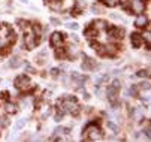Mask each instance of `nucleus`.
Instances as JSON below:
<instances>
[{
  "label": "nucleus",
  "instance_id": "obj_12",
  "mask_svg": "<svg viewBox=\"0 0 151 142\" xmlns=\"http://www.w3.org/2000/svg\"><path fill=\"white\" fill-rule=\"evenodd\" d=\"M91 27H94L97 32H103L108 27V24H106V21H103V19H97V21H94L91 24Z\"/></svg>",
  "mask_w": 151,
  "mask_h": 142
},
{
  "label": "nucleus",
  "instance_id": "obj_14",
  "mask_svg": "<svg viewBox=\"0 0 151 142\" xmlns=\"http://www.w3.org/2000/svg\"><path fill=\"white\" fill-rule=\"evenodd\" d=\"M61 2V9L64 11H70L72 8H75V0H60Z\"/></svg>",
  "mask_w": 151,
  "mask_h": 142
},
{
  "label": "nucleus",
  "instance_id": "obj_3",
  "mask_svg": "<svg viewBox=\"0 0 151 142\" xmlns=\"http://www.w3.org/2000/svg\"><path fill=\"white\" fill-rule=\"evenodd\" d=\"M15 85H17V88L21 90V91H29L33 84H32V81H30L26 75H21V76H18V78L15 79Z\"/></svg>",
  "mask_w": 151,
  "mask_h": 142
},
{
  "label": "nucleus",
  "instance_id": "obj_22",
  "mask_svg": "<svg viewBox=\"0 0 151 142\" xmlns=\"http://www.w3.org/2000/svg\"><path fill=\"white\" fill-rule=\"evenodd\" d=\"M18 26L21 27V29H23V30H30V27H29V23L27 21H24V19H18Z\"/></svg>",
  "mask_w": 151,
  "mask_h": 142
},
{
  "label": "nucleus",
  "instance_id": "obj_27",
  "mask_svg": "<svg viewBox=\"0 0 151 142\" xmlns=\"http://www.w3.org/2000/svg\"><path fill=\"white\" fill-rule=\"evenodd\" d=\"M85 5H87V2H85V0H78V2H75V6L78 8V11H81Z\"/></svg>",
  "mask_w": 151,
  "mask_h": 142
},
{
  "label": "nucleus",
  "instance_id": "obj_36",
  "mask_svg": "<svg viewBox=\"0 0 151 142\" xmlns=\"http://www.w3.org/2000/svg\"><path fill=\"white\" fill-rule=\"evenodd\" d=\"M50 73H51L52 76H58V73H60V69H58V67H52V69L50 70Z\"/></svg>",
  "mask_w": 151,
  "mask_h": 142
},
{
  "label": "nucleus",
  "instance_id": "obj_19",
  "mask_svg": "<svg viewBox=\"0 0 151 142\" xmlns=\"http://www.w3.org/2000/svg\"><path fill=\"white\" fill-rule=\"evenodd\" d=\"M50 3V8L54 9V11H61V2L60 0H54V2H48Z\"/></svg>",
  "mask_w": 151,
  "mask_h": 142
},
{
  "label": "nucleus",
  "instance_id": "obj_25",
  "mask_svg": "<svg viewBox=\"0 0 151 142\" xmlns=\"http://www.w3.org/2000/svg\"><path fill=\"white\" fill-rule=\"evenodd\" d=\"M129 96H132V97L138 96V87L136 85H132L130 88H129Z\"/></svg>",
  "mask_w": 151,
  "mask_h": 142
},
{
  "label": "nucleus",
  "instance_id": "obj_42",
  "mask_svg": "<svg viewBox=\"0 0 151 142\" xmlns=\"http://www.w3.org/2000/svg\"><path fill=\"white\" fill-rule=\"evenodd\" d=\"M2 112H3V109H2V108H0V114H2Z\"/></svg>",
  "mask_w": 151,
  "mask_h": 142
},
{
  "label": "nucleus",
  "instance_id": "obj_33",
  "mask_svg": "<svg viewBox=\"0 0 151 142\" xmlns=\"http://www.w3.org/2000/svg\"><path fill=\"white\" fill-rule=\"evenodd\" d=\"M121 2V6L124 8V9H130L129 6H130V0H120Z\"/></svg>",
  "mask_w": 151,
  "mask_h": 142
},
{
  "label": "nucleus",
  "instance_id": "obj_31",
  "mask_svg": "<svg viewBox=\"0 0 151 142\" xmlns=\"http://www.w3.org/2000/svg\"><path fill=\"white\" fill-rule=\"evenodd\" d=\"M66 27H68V29H70V30H78V29H79L78 23H68V24H66Z\"/></svg>",
  "mask_w": 151,
  "mask_h": 142
},
{
  "label": "nucleus",
  "instance_id": "obj_10",
  "mask_svg": "<svg viewBox=\"0 0 151 142\" xmlns=\"http://www.w3.org/2000/svg\"><path fill=\"white\" fill-rule=\"evenodd\" d=\"M117 94H118V90H117L115 87H112V85L108 87V90H106V96H108V99H109L111 102H115Z\"/></svg>",
  "mask_w": 151,
  "mask_h": 142
},
{
  "label": "nucleus",
  "instance_id": "obj_29",
  "mask_svg": "<svg viewBox=\"0 0 151 142\" xmlns=\"http://www.w3.org/2000/svg\"><path fill=\"white\" fill-rule=\"evenodd\" d=\"M142 39H145L147 40V45L150 47V42H151V36H150V29H147V33L142 36Z\"/></svg>",
  "mask_w": 151,
  "mask_h": 142
},
{
  "label": "nucleus",
  "instance_id": "obj_21",
  "mask_svg": "<svg viewBox=\"0 0 151 142\" xmlns=\"http://www.w3.org/2000/svg\"><path fill=\"white\" fill-rule=\"evenodd\" d=\"M55 57H57V58H64V57H68V55H66V49L57 47V49H55Z\"/></svg>",
  "mask_w": 151,
  "mask_h": 142
},
{
  "label": "nucleus",
  "instance_id": "obj_17",
  "mask_svg": "<svg viewBox=\"0 0 151 142\" xmlns=\"http://www.w3.org/2000/svg\"><path fill=\"white\" fill-rule=\"evenodd\" d=\"M102 5L108 6V8H115L118 3H120V0H100Z\"/></svg>",
  "mask_w": 151,
  "mask_h": 142
},
{
  "label": "nucleus",
  "instance_id": "obj_8",
  "mask_svg": "<svg viewBox=\"0 0 151 142\" xmlns=\"http://www.w3.org/2000/svg\"><path fill=\"white\" fill-rule=\"evenodd\" d=\"M70 79L73 81V82H75L76 85H82V84H84L88 78H87V76H84V75H79V73H76V72H73V73L70 75Z\"/></svg>",
  "mask_w": 151,
  "mask_h": 142
},
{
  "label": "nucleus",
  "instance_id": "obj_24",
  "mask_svg": "<svg viewBox=\"0 0 151 142\" xmlns=\"http://www.w3.org/2000/svg\"><path fill=\"white\" fill-rule=\"evenodd\" d=\"M108 127H109L114 133H118V130H120V129H118V126L114 123V121H108Z\"/></svg>",
  "mask_w": 151,
  "mask_h": 142
},
{
  "label": "nucleus",
  "instance_id": "obj_32",
  "mask_svg": "<svg viewBox=\"0 0 151 142\" xmlns=\"http://www.w3.org/2000/svg\"><path fill=\"white\" fill-rule=\"evenodd\" d=\"M139 87H141L142 90H150V81H144V82L139 84Z\"/></svg>",
  "mask_w": 151,
  "mask_h": 142
},
{
  "label": "nucleus",
  "instance_id": "obj_28",
  "mask_svg": "<svg viewBox=\"0 0 151 142\" xmlns=\"http://www.w3.org/2000/svg\"><path fill=\"white\" fill-rule=\"evenodd\" d=\"M24 124H26V120H18V121H17V124H15V129H17V130L23 129Z\"/></svg>",
  "mask_w": 151,
  "mask_h": 142
},
{
  "label": "nucleus",
  "instance_id": "obj_2",
  "mask_svg": "<svg viewBox=\"0 0 151 142\" xmlns=\"http://www.w3.org/2000/svg\"><path fill=\"white\" fill-rule=\"evenodd\" d=\"M40 36H36L32 30H27V34L24 36V48L33 49L37 44H40Z\"/></svg>",
  "mask_w": 151,
  "mask_h": 142
},
{
  "label": "nucleus",
  "instance_id": "obj_23",
  "mask_svg": "<svg viewBox=\"0 0 151 142\" xmlns=\"http://www.w3.org/2000/svg\"><path fill=\"white\" fill-rule=\"evenodd\" d=\"M33 33H35L36 36H40V33H42V27H40L39 23H35V24H33Z\"/></svg>",
  "mask_w": 151,
  "mask_h": 142
},
{
  "label": "nucleus",
  "instance_id": "obj_7",
  "mask_svg": "<svg viewBox=\"0 0 151 142\" xmlns=\"http://www.w3.org/2000/svg\"><path fill=\"white\" fill-rule=\"evenodd\" d=\"M135 26H136L138 29H144L145 26H148V18H147L145 15H142V14H138L136 21H135Z\"/></svg>",
  "mask_w": 151,
  "mask_h": 142
},
{
  "label": "nucleus",
  "instance_id": "obj_40",
  "mask_svg": "<svg viewBox=\"0 0 151 142\" xmlns=\"http://www.w3.org/2000/svg\"><path fill=\"white\" fill-rule=\"evenodd\" d=\"M2 48H3V44H2V42H0V51H2Z\"/></svg>",
  "mask_w": 151,
  "mask_h": 142
},
{
  "label": "nucleus",
  "instance_id": "obj_15",
  "mask_svg": "<svg viewBox=\"0 0 151 142\" xmlns=\"http://www.w3.org/2000/svg\"><path fill=\"white\" fill-rule=\"evenodd\" d=\"M5 111H6L8 114H17L18 106H17L15 103H12V102H6V105H5Z\"/></svg>",
  "mask_w": 151,
  "mask_h": 142
},
{
  "label": "nucleus",
  "instance_id": "obj_35",
  "mask_svg": "<svg viewBox=\"0 0 151 142\" xmlns=\"http://www.w3.org/2000/svg\"><path fill=\"white\" fill-rule=\"evenodd\" d=\"M111 85H112V87H115L117 90H120V87H121V82H120V81H118V79H114Z\"/></svg>",
  "mask_w": 151,
  "mask_h": 142
},
{
  "label": "nucleus",
  "instance_id": "obj_43",
  "mask_svg": "<svg viewBox=\"0 0 151 142\" xmlns=\"http://www.w3.org/2000/svg\"><path fill=\"white\" fill-rule=\"evenodd\" d=\"M0 132H2V124H0Z\"/></svg>",
  "mask_w": 151,
  "mask_h": 142
},
{
  "label": "nucleus",
  "instance_id": "obj_38",
  "mask_svg": "<svg viewBox=\"0 0 151 142\" xmlns=\"http://www.w3.org/2000/svg\"><path fill=\"white\" fill-rule=\"evenodd\" d=\"M26 72H29V73H35L36 70H35V67H32L30 65H26Z\"/></svg>",
  "mask_w": 151,
  "mask_h": 142
},
{
  "label": "nucleus",
  "instance_id": "obj_13",
  "mask_svg": "<svg viewBox=\"0 0 151 142\" xmlns=\"http://www.w3.org/2000/svg\"><path fill=\"white\" fill-rule=\"evenodd\" d=\"M103 49H106L105 51V55H111V57H114L115 54H117V47H114V45H109V44H106L105 47H103Z\"/></svg>",
  "mask_w": 151,
  "mask_h": 142
},
{
  "label": "nucleus",
  "instance_id": "obj_5",
  "mask_svg": "<svg viewBox=\"0 0 151 142\" xmlns=\"http://www.w3.org/2000/svg\"><path fill=\"white\" fill-rule=\"evenodd\" d=\"M130 11L133 14H142L145 11V2L144 0H130Z\"/></svg>",
  "mask_w": 151,
  "mask_h": 142
},
{
  "label": "nucleus",
  "instance_id": "obj_4",
  "mask_svg": "<svg viewBox=\"0 0 151 142\" xmlns=\"http://www.w3.org/2000/svg\"><path fill=\"white\" fill-rule=\"evenodd\" d=\"M81 67H82V70H94L96 67H99V65H97L96 60L84 55V62L81 63Z\"/></svg>",
  "mask_w": 151,
  "mask_h": 142
},
{
  "label": "nucleus",
  "instance_id": "obj_26",
  "mask_svg": "<svg viewBox=\"0 0 151 142\" xmlns=\"http://www.w3.org/2000/svg\"><path fill=\"white\" fill-rule=\"evenodd\" d=\"M136 76H139V78H148L150 76V70H139L138 73H136Z\"/></svg>",
  "mask_w": 151,
  "mask_h": 142
},
{
  "label": "nucleus",
  "instance_id": "obj_1",
  "mask_svg": "<svg viewBox=\"0 0 151 142\" xmlns=\"http://www.w3.org/2000/svg\"><path fill=\"white\" fill-rule=\"evenodd\" d=\"M82 138H87L90 141H102L103 139V133H102V130L94 123H91V124H88L87 127L84 129Z\"/></svg>",
  "mask_w": 151,
  "mask_h": 142
},
{
  "label": "nucleus",
  "instance_id": "obj_16",
  "mask_svg": "<svg viewBox=\"0 0 151 142\" xmlns=\"http://www.w3.org/2000/svg\"><path fill=\"white\" fill-rule=\"evenodd\" d=\"M19 66H21V58H19L18 55L12 57L11 62H9V67H11V69H17V67H19Z\"/></svg>",
  "mask_w": 151,
  "mask_h": 142
},
{
  "label": "nucleus",
  "instance_id": "obj_37",
  "mask_svg": "<svg viewBox=\"0 0 151 142\" xmlns=\"http://www.w3.org/2000/svg\"><path fill=\"white\" fill-rule=\"evenodd\" d=\"M50 23H51V24H54V26H60V19L52 16V18H50Z\"/></svg>",
  "mask_w": 151,
  "mask_h": 142
},
{
  "label": "nucleus",
  "instance_id": "obj_9",
  "mask_svg": "<svg viewBox=\"0 0 151 142\" xmlns=\"http://www.w3.org/2000/svg\"><path fill=\"white\" fill-rule=\"evenodd\" d=\"M130 40H132V45H133L135 48H139V47L142 45V42H144L142 34H139V33H132V36H130Z\"/></svg>",
  "mask_w": 151,
  "mask_h": 142
},
{
  "label": "nucleus",
  "instance_id": "obj_39",
  "mask_svg": "<svg viewBox=\"0 0 151 142\" xmlns=\"http://www.w3.org/2000/svg\"><path fill=\"white\" fill-rule=\"evenodd\" d=\"M70 37H72V40H75V42H78V36H76V34H72Z\"/></svg>",
  "mask_w": 151,
  "mask_h": 142
},
{
  "label": "nucleus",
  "instance_id": "obj_6",
  "mask_svg": "<svg viewBox=\"0 0 151 142\" xmlns=\"http://www.w3.org/2000/svg\"><path fill=\"white\" fill-rule=\"evenodd\" d=\"M63 39H64V34H63V33L54 32V33L51 34L50 44H51V45H52L54 48H57V47H61V44H63Z\"/></svg>",
  "mask_w": 151,
  "mask_h": 142
},
{
  "label": "nucleus",
  "instance_id": "obj_20",
  "mask_svg": "<svg viewBox=\"0 0 151 142\" xmlns=\"http://www.w3.org/2000/svg\"><path fill=\"white\" fill-rule=\"evenodd\" d=\"M97 34H99V32L94 29V27H91V29H88V30H85V36L87 37H97Z\"/></svg>",
  "mask_w": 151,
  "mask_h": 142
},
{
  "label": "nucleus",
  "instance_id": "obj_18",
  "mask_svg": "<svg viewBox=\"0 0 151 142\" xmlns=\"http://www.w3.org/2000/svg\"><path fill=\"white\" fill-rule=\"evenodd\" d=\"M69 132H70L69 129H66V127H60V126H57V127L54 129V135H57V136H61V135L69 133Z\"/></svg>",
  "mask_w": 151,
  "mask_h": 142
},
{
  "label": "nucleus",
  "instance_id": "obj_34",
  "mask_svg": "<svg viewBox=\"0 0 151 142\" xmlns=\"http://www.w3.org/2000/svg\"><path fill=\"white\" fill-rule=\"evenodd\" d=\"M144 133H145V136L150 139V136H151V127H150V124H147V127L144 129Z\"/></svg>",
  "mask_w": 151,
  "mask_h": 142
},
{
  "label": "nucleus",
  "instance_id": "obj_44",
  "mask_svg": "<svg viewBox=\"0 0 151 142\" xmlns=\"http://www.w3.org/2000/svg\"><path fill=\"white\" fill-rule=\"evenodd\" d=\"M0 82H2V78H0Z\"/></svg>",
  "mask_w": 151,
  "mask_h": 142
},
{
  "label": "nucleus",
  "instance_id": "obj_30",
  "mask_svg": "<svg viewBox=\"0 0 151 142\" xmlns=\"http://www.w3.org/2000/svg\"><path fill=\"white\" fill-rule=\"evenodd\" d=\"M91 12H93V14H100V12H102V6L93 5V6H91Z\"/></svg>",
  "mask_w": 151,
  "mask_h": 142
},
{
  "label": "nucleus",
  "instance_id": "obj_11",
  "mask_svg": "<svg viewBox=\"0 0 151 142\" xmlns=\"http://www.w3.org/2000/svg\"><path fill=\"white\" fill-rule=\"evenodd\" d=\"M78 54H79V49H78L76 45H70V47L66 49V55H68L69 58H75V57H78Z\"/></svg>",
  "mask_w": 151,
  "mask_h": 142
},
{
  "label": "nucleus",
  "instance_id": "obj_41",
  "mask_svg": "<svg viewBox=\"0 0 151 142\" xmlns=\"http://www.w3.org/2000/svg\"><path fill=\"white\" fill-rule=\"evenodd\" d=\"M21 2H23V3H27V0H21Z\"/></svg>",
  "mask_w": 151,
  "mask_h": 142
}]
</instances>
